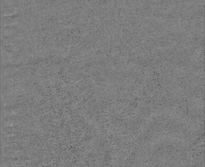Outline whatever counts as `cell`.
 I'll use <instances>...</instances> for the list:
<instances>
[{
  "label": "cell",
  "instance_id": "3957f363",
  "mask_svg": "<svg viewBox=\"0 0 205 167\" xmlns=\"http://www.w3.org/2000/svg\"><path fill=\"white\" fill-rule=\"evenodd\" d=\"M18 4V0H2V6L4 7L14 6Z\"/></svg>",
  "mask_w": 205,
  "mask_h": 167
},
{
  "label": "cell",
  "instance_id": "6da1fadb",
  "mask_svg": "<svg viewBox=\"0 0 205 167\" xmlns=\"http://www.w3.org/2000/svg\"><path fill=\"white\" fill-rule=\"evenodd\" d=\"M18 9L17 5L4 7L2 9V14L4 16H14L17 14Z\"/></svg>",
  "mask_w": 205,
  "mask_h": 167
},
{
  "label": "cell",
  "instance_id": "7a4b0ae2",
  "mask_svg": "<svg viewBox=\"0 0 205 167\" xmlns=\"http://www.w3.org/2000/svg\"><path fill=\"white\" fill-rule=\"evenodd\" d=\"M18 17L16 15L11 16H2V24L4 26L13 27L18 24Z\"/></svg>",
  "mask_w": 205,
  "mask_h": 167
}]
</instances>
